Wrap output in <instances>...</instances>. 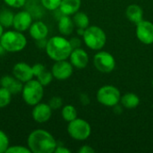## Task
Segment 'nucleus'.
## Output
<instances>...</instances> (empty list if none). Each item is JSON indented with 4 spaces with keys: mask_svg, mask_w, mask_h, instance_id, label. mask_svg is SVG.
<instances>
[{
    "mask_svg": "<svg viewBox=\"0 0 153 153\" xmlns=\"http://www.w3.org/2000/svg\"><path fill=\"white\" fill-rule=\"evenodd\" d=\"M27 143L31 153H53L57 146L54 136L44 129L33 130L28 136Z\"/></svg>",
    "mask_w": 153,
    "mask_h": 153,
    "instance_id": "1",
    "label": "nucleus"
},
{
    "mask_svg": "<svg viewBox=\"0 0 153 153\" xmlns=\"http://www.w3.org/2000/svg\"><path fill=\"white\" fill-rule=\"evenodd\" d=\"M45 49L47 55L56 62L69 58L73 48L70 41L65 38L62 36H54L48 40Z\"/></svg>",
    "mask_w": 153,
    "mask_h": 153,
    "instance_id": "2",
    "label": "nucleus"
},
{
    "mask_svg": "<svg viewBox=\"0 0 153 153\" xmlns=\"http://www.w3.org/2000/svg\"><path fill=\"white\" fill-rule=\"evenodd\" d=\"M0 44L6 52L22 51L27 45V39L22 32L18 30H8L4 32L0 39Z\"/></svg>",
    "mask_w": 153,
    "mask_h": 153,
    "instance_id": "3",
    "label": "nucleus"
},
{
    "mask_svg": "<svg viewBox=\"0 0 153 153\" xmlns=\"http://www.w3.org/2000/svg\"><path fill=\"white\" fill-rule=\"evenodd\" d=\"M43 87L44 86L38 80L31 79L29 82H25L22 91V95L24 102L27 105L32 107L41 102L44 95Z\"/></svg>",
    "mask_w": 153,
    "mask_h": 153,
    "instance_id": "4",
    "label": "nucleus"
},
{
    "mask_svg": "<svg viewBox=\"0 0 153 153\" xmlns=\"http://www.w3.org/2000/svg\"><path fill=\"white\" fill-rule=\"evenodd\" d=\"M82 38L85 45L92 50H100L107 41L105 31L98 26H89L86 28Z\"/></svg>",
    "mask_w": 153,
    "mask_h": 153,
    "instance_id": "5",
    "label": "nucleus"
},
{
    "mask_svg": "<svg viewBox=\"0 0 153 153\" xmlns=\"http://www.w3.org/2000/svg\"><path fill=\"white\" fill-rule=\"evenodd\" d=\"M67 132L74 140L84 141L90 137L91 134V127L87 121L82 118H75L69 122Z\"/></svg>",
    "mask_w": 153,
    "mask_h": 153,
    "instance_id": "6",
    "label": "nucleus"
},
{
    "mask_svg": "<svg viewBox=\"0 0 153 153\" xmlns=\"http://www.w3.org/2000/svg\"><path fill=\"white\" fill-rule=\"evenodd\" d=\"M121 99L119 90L113 85H105L99 89L97 92L98 101L106 107H115Z\"/></svg>",
    "mask_w": 153,
    "mask_h": 153,
    "instance_id": "7",
    "label": "nucleus"
},
{
    "mask_svg": "<svg viewBox=\"0 0 153 153\" xmlns=\"http://www.w3.org/2000/svg\"><path fill=\"white\" fill-rule=\"evenodd\" d=\"M93 65L100 73L109 74L116 67V60L110 53L107 51H100L93 56Z\"/></svg>",
    "mask_w": 153,
    "mask_h": 153,
    "instance_id": "8",
    "label": "nucleus"
},
{
    "mask_svg": "<svg viewBox=\"0 0 153 153\" xmlns=\"http://www.w3.org/2000/svg\"><path fill=\"white\" fill-rule=\"evenodd\" d=\"M137 39L145 45L153 43V23L150 21L143 20L136 24L135 30Z\"/></svg>",
    "mask_w": 153,
    "mask_h": 153,
    "instance_id": "9",
    "label": "nucleus"
},
{
    "mask_svg": "<svg viewBox=\"0 0 153 153\" xmlns=\"http://www.w3.org/2000/svg\"><path fill=\"white\" fill-rule=\"evenodd\" d=\"M74 72V66L71 64V62H68L66 60H60L56 61V63L53 65L51 73L53 74V77L56 80H66L73 74Z\"/></svg>",
    "mask_w": 153,
    "mask_h": 153,
    "instance_id": "10",
    "label": "nucleus"
},
{
    "mask_svg": "<svg viewBox=\"0 0 153 153\" xmlns=\"http://www.w3.org/2000/svg\"><path fill=\"white\" fill-rule=\"evenodd\" d=\"M13 75L22 83H25L34 77L32 66L26 63L19 62L13 67Z\"/></svg>",
    "mask_w": 153,
    "mask_h": 153,
    "instance_id": "11",
    "label": "nucleus"
},
{
    "mask_svg": "<svg viewBox=\"0 0 153 153\" xmlns=\"http://www.w3.org/2000/svg\"><path fill=\"white\" fill-rule=\"evenodd\" d=\"M31 116L34 121L38 123H45L48 122L52 116V108L48 105V103H38L33 106V109L31 111Z\"/></svg>",
    "mask_w": 153,
    "mask_h": 153,
    "instance_id": "12",
    "label": "nucleus"
},
{
    "mask_svg": "<svg viewBox=\"0 0 153 153\" xmlns=\"http://www.w3.org/2000/svg\"><path fill=\"white\" fill-rule=\"evenodd\" d=\"M32 22L31 14L27 11H21L14 14L13 27L15 30L23 32L30 29Z\"/></svg>",
    "mask_w": 153,
    "mask_h": 153,
    "instance_id": "13",
    "label": "nucleus"
},
{
    "mask_svg": "<svg viewBox=\"0 0 153 153\" xmlns=\"http://www.w3.org/2000/svg\"><path fill=\"white\" fill-rule=\"evenodd\" d=\"M69 58L73 66L77 69L85 68L89 63V56L87 52L81 48L73 49Z\"/></svg>",
    "mask_w": 153,
    "mask_h": 153,
    "instance_id": "14",
    "label": "nucleus"
},
{
    "mask_svg": "<svg viewBox=\"0 0 153 153\" xmlns=\"http://www.w3.org/2000/svg\"><path fill=\"white\" fill-rule=\"evenodd\" d=\"M0 86L7 89L12 94H18L22 92L23 88L22 82L16 79L13 75H4L0 79Z\"/></svg>",
    "mask_w": 153,
    "mask_h": 153,
    "instance_id": "15",
    "label": "nucleus"
},
{
    "mask_svg": "<svg viewBox=\"0 0 153 153\" xmlns=\"http://www.w3.org/2000/svg\"><path fill=\"white\" fill-rule=\"evenodd\" d=\"M29 31L32 39H34L35 40H39V39H46L48 37V28L43 22L38 21L31 23Z\"/></svg>",
    "mask_w": 153,
    "mask_h": 153,
    "instance_id": "16",
    "label": "nucleus"
},
{
    "mask_svg": "<svg viewBox=\"0 0 153 153\" xmlns=\"http://www.w3.org/2000/svg\"><path fill=\"white\" fill-rule=\"evenodd\" d=\"M81 4V0H62L59 6V10L63 14L70 16L74 15L79 11Z\"/></svg>",
    "mask_w": 153,
    "mask_h": 153,
    "instance_id": "17",
    "label": "nucleus"
},
{
    "mask_svg": "<svg viewBox=\"0 0 153 153\" xmlns=\"http://www.w3.org/2000/svg\"><path fill=\"white\" fill-rule=\"evenodd\" d=\"M74 26L75 25H74L73 19L71 17H69V15H65V14H63L60 17V19L58 21V24H57L59 32L64 36L71 35L72 32L74 31Z\"/></svg>",
    "mask_w": 153,
    "mask_h": 153,
    "instance_id": "18",
    "label": "nucleus"
},
{
    "mask_svg": "<svg viewBox=\"0 0 153 153\" xmlns=\"http://www.w3.org/2000/svg\"><path fill=\"white\" fill-rule=\"evenodd\" d=\"M126 15L131 22L137 24L143 20V10L138 4H130L126 10Z\"/></svg>",
    "mask_w": 153,
    "mask_h": 153,
    "instance_id": "19",
    "label": "nucleus"
},
{
    "mask_svg": "<svg viewBox=\"0 0 153 153\" xmlns=\"http://www.w3.org/2000/svg\"><path fill=\"white\" fill-rule=\"evenodd\" d=\"M120 101H121L122 106L128 109L135 108L140 104L139 97L135 93H132V92H128L121 96Z\"/></svg>",
    "mask_w": 153,
    "mask_h": 153,
    "instance_id": "20",
    "label": "nucleus"
},
{
    "mask_svg": "<svg viewBox=\"0 0 153 153\" xmlns=\"http://www.w3.org/2000/svg\"><path fill=\"white\" fill-rule=\"evenodd\" d=\"M73 21L74 22V25L77 28H82V29H86L89 27L90 24V19L89 16L82 12H77L74 14Z\"/></svg>",
    "mask_w": 153,
    "mask_h": 153,
    "instance_id": "21",
    "label": "nucleus"
},
{
    "mask_svg": "<svg viewBox=\"0 0 153 153\" xmlns=\"http://www.w3.org/2000/svg\"><path fill=\"white\" fill-rule=\"evenodd\" d=\"M14 14L8 9H2L0 11V23L4 28H9L13 26Z\"/></svg>",
    "mask_w": 153,
    "mask_h": 153,
    "instance_id": "22",
    "label": "nucleus"
},
{
    "mask_svg": "<svg viewBox=\"0 0 153 153\" xmlns=\"http://www.w3.org/2000/svg\"><path fill=\"white\" fill-rule=\"evenodd\" d=\"M61 114H62V117L66 122H71V121L74 120L75 118H77V110L72 105L65 106L62 108Z\"/></svg>",
    "mask_w": 153,
    "mask_h": 153,
    "instance_id": "23",
    "label": "nucleus"
},
{
    "mask_svg": "<svg viewBox=\"0 0 153 153\" xmlns=\"http://www.w3.org/2000/svg\"><path fill=\"white\" fill-rule=\"evenodd\" d=\"M12 93L5 88L0 87V108H5L11 103Z\"/></svg>",
    "mask_w": 153,
    "mask_h": 153,
    "instance_id": "24",
    "label": "nucleus"
},
{
    "mask_svg": "<svg viewBox=\"0 0 153 153\" xmlns=\"http://www.w3.org/2000/svg\"><path fill=\"white\" fill-rule=\"evenodd\" d=\"M36 78H37V80H38L43 86H47V85H48V84L52 82V80H53L54 77H53L52 73L49 72V71H48L47 68H46V69H44L39 74H38V75L36 76Z\"/></svg>",
    "mask_w": 153,
    "mask_h": 153,
    "instance_id": "25",
    "label": "nucleus"
},
{
    "mask_svg": "<svg viewBox=\"0 0 153 153\" xmlns=\"http://www.w3.org/2000/svg\"><path fill=\"white\" fill-rule=\"evenodd\" d=\"M62 0H40L42 5L47 10L55 11L59 8Z\"/></svg>",
    "mask_w": 153,
    "mask_h": 153,
    "instance_id": "26",
    "label": "nucleus"
},
{
    "mask_svg": "<svg viewBox=\"0 0 153 153\" xmlns=\"http://www.w3.org/2000/svg\"><path fill=\"white\" fill-rule=\"evenodd\" d=\"M9 147V139L4 132L0 130V153H4Z\"/></svg>",
    "mask_w": 153,
    "mask_h": 153,
    "instance_id": "27",
    "label": "nucleus"
},
{
    "mask_svg": "<svg viewBox=\"0 0 153 153\" xmlns=\"http://www.w3.org/2000/svg\"><path fill=\"white\" fill-rule=\"evenodd\" d=\"M5 153H31V152L29 149V147L14 145V146H9Z\"/></svg>",
    "mask_w": 153,
    "mask_h": 153,
    "instance_id": "28",
    "label": "nucleus"
},
{
    "mask_svg": "<svg viewBox=\"0 0 153 153\" xmlns=\"http://www.w3.org/2000/svg\"><path fill=\"white\" fill-rule=\"evenodd\" d=\"M48 105L50 106V108H52V110H56L62 107L63 105V100L58 97V96H54L52 97L49 101H48Z\"/></svg>",
    "mask_w": 153,
    "mask_h": 153,
    "instance_id": "29",
    "label": "nucleus"
},
{
    "mask_svg": "<svg viewBox=\"0 0 153 153\" xmlns=\"http://www.w3.org/2000/svg\"><path fill=\"white\" fill-rule=\"evenodd\" d=\"M4 2L10 7L21 8L26 4L27 0H4Z\"/></svg>",
    "mask_w": 153,
    "mask_h": 153,
    "instance_id": "30",
    "label": "nucleus"
},
{
    "mask_svg": "<svg viewBox=\"0 0 153 153\" xmlns=\"http://www.w3.org/2000/svg\"><path fill=\"white\" fill-rule=\"evenodd\" d=\"M44 69H46L45 65L42 64H35L34 65H32V71H33V75L36 77L38 74H39Z\"/></svg>",
    "mask_w": 153,
    "mask_h": 153,
    "instance_id": "31",
    "label": "nucleus"
},
{
    "mask_svg": "<svg viewBox=\"0 0 153 153\" xmlns=\"http://www.w3.org/2000/svg\"><path fill=\"white\" fill-rule=\"evenodd\" d=\"M70 44L73 48V49L74 48H81V45H82V41L79 38H72L70 40Z\"/></svg>",
    "mask_w": 153,
    "mask_h": 153,
    "instance_id": "32",
    "label": "nucleus"
},
{
    "mask_svg": "<svg viewBox=\"0 0 153 153\" xmlns=\"http://www.w3.org/2000/svg\"><path fill=\"white\" fill-rule=\"evenodd\" d=\"M78 152H79V153H94L95 150L89 145H83L82 147H81L79 149Z\"/></svg>",
    "mask_w": 153,
    "mask_h": 153,
    "instance_id": "33",
    "label": "nucleus"
},
{
    "mask_svg": "<svg viewBox=\"0 0 153 153\" xmlns=\"http://www.w3.org/2000/svg\"><path fill=\"white\" fill-rule=\"evenodd\" d=\"M55 153H71V151L64 146H56Z\"/></svg>",
    "mask_w": 153,
    "mask_h": 153,
    "instance_id": "34",
    "label": "nucleus"
},
{
    "mask_svg": "<svg viewBox=\"0 0 153 153\" xmlns=\"http://www.w3.org/2000/svg\"><path fill=\"white\" fill-rule=\"evenodd\" d=\"M81 100H82V102L84 104V105H87V104H89L90 103V99L87 97V95H85V94H82L81 95Z\"/></svg>",
    "mask_w": 153,
    "mask_h": 153,
    "instance_id": "35",
    "label": "nucleus"
},
{
    "mask_svg": "<svg viewBox=\"0 0 153 153\" xmlns=\"http://www.w3.org/2000/svg\"><path fill=\"white\" fill-rule=\"evenodd\" d=\"M84 30H85V29L78 28V29H77V33H78V35L83 36V34H84Z\"/></svg>",
    "mask_w": 153,
    "mask_h": 153,
    "instance_id": "36",
    "label": "nucleus"
},
{
    "mask_svg": "<svg viewBox=\"0 0 153 153\" xmlns=\"http://www.w3.org/2000/svg\"><path fill=\"white\" fill-rule=\"evenodd\" d=\"M5 53H6V50L4 48V47H3V46L0 44V56H4Z\"/></svg>",
    "mask_w": 153,
    "mask_h": 153,
    "instance_id": "37",
    "label": "nucleus"
},
{
    "mask_svg": "<svg viewBox=\"0 0 153 153\" xmlns=\"http://www.w3.org/2000/svg\"><path fill=\"white\" fill-rule=\"evenodd\" d=\"M4 27H3V25L0 23V39H1V37H2V35L4 34Z\"/></svg>",
    "mask_w": 153,
    "mask_h": 153,
    "instance_id": "38",
    "label": "nucleus"
},
{
    "mask_svg": "<svg viewBox=\"0 0 153 153\" xmlns=\"http://www.w3.org/2000/svg\"><path fill=\"white\" fill-rule=\"evenodd\" d=\"M152 86H153V81H152Z\"/></svg>",
    "mask_w": 153,
    "mask_h": 153,
    "instance_id": "39",
    "label": "nucleus"
}]
</instances>
